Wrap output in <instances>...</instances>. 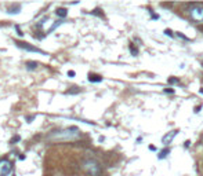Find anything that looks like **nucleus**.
<instances>
[{"label":"nucleus","instance_id":"obj_22","mask_svg":"<svg viewBox=\"0 0 203 176\" xmlns=\"http://www.w3.org/2000/svg\"><path fill=\"white\" fill-rule=\"evenodd\" d=\"M164 92H170V94H173V92H174V90H164Z\"/></svg>","mask_w":203,"mask_h":176},{"label":"nucleus","instance_id":"obj_12","mask_svg":"<svg viewBox=\"0 0 203 176\" xmlns=\"http://www.w3.org/2000/svg\"><path fill=\"white\" fill-rule=\"evenodd\" d=\"M169 153H170L169 149H163V150H162L160 153L158 154V158H159V160H163V158H166V157H167V154H169Z\"/></svg>","mask_w":203,"mask_h":176},{"label":"nucleus","instance_id":"obj_19","mask_svg":"<svg viewBox=\"0 0 203 176\" xmlns=\"http://www.w3.org/2000/svg\"><path fill=\"white\" fill-rule=\"evenodd\" d=\"M76 92H79V90H70V91H68V94H76Z\"/></svg>","mask_w":203,"mask_h":176},{"label":"nucleus","instance_id":"obj_24","mask_svg":"<svg viewBox=\"0 0 203 176\" xmlns=\"http://www.w3.org/2000/svg\"><path fill=\"white\" fill-rule=\"evenodd\" d=\"M202 66H203V61H202Z\"/></svg>","mask_w":203,"mask_h":176},{"label":"nucleus","instance_id":"obj_23","mask_svg":"<svg viewBox=\"0 0 203 176\" xmlns=\"http://www.w3.org/2000/svg\"><path fill=\"white\" fill-rule=\"evenodd\" d=\"M199 92H201V94H203V90H201V91H199Z\"/></svg>","mask_w":203,"mask_h":176},{"label":"nucleus","instance_id":"obj_4","mask_svg":"<svg viewBox=\"0 0 203 176\" xmlns=\"http://www.w3.org/2000/svg\"><path fill=\"white\" fill-rule=\"evenodd\" d=\"M17 46L19 47V48L25 50V51H29V52H37V54H42V55H47L46 51H42L40 48H36V47L31 46V44L25 43V42H17Z\"/></svg>","mask_w":203,"mask_h":176},{"label":"nucleus","instance_id":"obj_2","mask_svg":"<svg viewBox=\"0 0 203 176\" xmlns=\"http://www.w3.org/2000/svg\"><path fill=\"white\" fill-rule=\"evenodd\" d=\"M83 169L89 176H101V165H99L98 161L95 160H86L83 161Z\"/></svg>","mask_w":203,"mask_h":176},{"label":"nucleus","instance_id":"obj_7","mask_svg":"<svg viewBox=\"0 0 203 176\" xmlns=\"http://www.w3.org/2000/svg\"><path fill=\"white\" fill-rule=\"evenodd\" d=\"M89 81L90 83H99V81H102V77L98 74H94V73H90L89 74Z\"/></svg>","mask_w":203,"mask_h":176},{"label":"nucleus","instance_id":"obj_5","mask_svg":"<svg viewBox=\"0 0 203 176\" xmlns=\"http://www.w3.org/2000/svg\"><path fill=\"white\" fill-rule=\"evenodd\" d=\"M13 169V164L8 160H2L0 161V176H7Z\"/></svg>","mask_w":203,"mask_h":176},{"label":"nucleus","instance_id":"obj_6","mask_svg":"<svg viewBox=\"0 0 203 176\" xmlns=\"http://www.w3.org/2000/svg\"><path fill=\"white\" fill-rule=\"evenodd\" d=\"M177 132H178V131H171L170 134H166L163 138H162V143H163L164 146H167L173 139H174V136L177 135Z\"/></svg>","mask_w":203,"mask_h":176},{"label":"nucleus","instance_id":"obj_10","mask_svg":"<svg viewBox=\"0 0 203 176\" xmlns=\"http://www.w3.org/2000/svg\"><path fill=\"white\" fill-rule=\"evenodd\" d=\"M62 19H58V21H55L54 23H53V25H51V28H50L49 29V32H47V33H51V32L53 30H55V29H57L58 28V26H60V25H62Z\"/></svg>","mask_w":203,"mask_h":176},{"label":"nucleus","instance_id":"obj_14","mask_svg":"<svg viewBox=\"0 0 203 176\" xmlns=\"http://www.w3.org/2000/svg\"><path fill=\"white\" fill-rule=\"evenodd\" d=\"M130 51H131V54H133V55H137V54H138L137 48H134L133 46H130Z\"/></svg>","mask_w":203,"mask_h":176},{"label":"nucleus","instance_id":"obj_20","mask_svg":"<svg viewBox=\"0 0 203 176\" xmlns=\"http://www.w3.org/2000/svg\"><path fill=\"white\" fill-rule=\"evenodd\" d=\"M26 120H28V122H32V120H35V116H32V117H26Z\"/></svg>","mask_w":203,"mask_h":176},{"label":"nucleus","instance_id":"obj_1","mask_svg":"<svg viewBox=\"0 0 203 176\" xmlns=\"http://www.w3.org/2000/svg\"><path fill=\"white\" fill-rule=\"evenodd\" d=\"M80 136V131L78 127H68L65 130L53 132L49 135V139L53 142H70Z\"/></svg>","mask_w":203,"mask_h":176},{"label":"nucleus","instance_id":"obj_13","mask_svg":"<svg viewBox=\"0 0 203 176\" xmlns=\"http://www.w3.org/2000/svg\"><path fill=\"white\" fill-rule=\"evenodd\" d=\"M19 140H21V136H18V135H17V136H13L11 138V140H10V143H17V142H19Z\"/></svg>","mask_w":203,"mask_h":176},{"label":"nucleus","instance_id":"obj_8","mask_svg":"<svg viewBox=\"0 0 203 176\" xmlns=\"http://www.w3.org/2000/svg\"><path fill=\"white\" fill-rule=\"evenodd\" d=\"M55 14H57V15L60 17L61 19H64V18H65V17L68 15V10H66V8H62V7H61V8H57Z\"/></svg>","mask_w":203,"mask_h":176},{"label":"nucleus","instance_id":"obj_21","mask_svg":"<svg viewBox=\"0 0 203 176\" xmlns=\"http://www.w3.org/2000/svg\"><path fill=\"white\" fill-rule=\"evenodd\" d=\"M178 36L182 37V39H185V40H188V37H187V36H184V34H181V33H178Z\"/></svg>","mask_w":203,"mask_h":176},{"label":"nucleus","instance_id":"obj_18","mask_svg":"<svg viewBox=\"0 0 203 176\" xmlns=\"http://www.w3.org/2000/svg\"><path fill=\"white\" fill-rule=\"evenodd\" d=\"M68 76H69V77H75V72H73V70H69V72H68Z\"/></svg>","mask_w":203,"mask_h":176},{"label":"nucleus","instance_id":"obj_11","mask_svg":"<svg viewBox=\"0 0 203 176\" xmlns=\"http://www.w3.org/2000/svg\"><path fill=\"white\" fill-rule=\"evenodd\" d=\"M37 65H39V63L35 62V61H29V62H26V69L28 70H35L37 67Z\"/></svg>","mask_w":203,"mask_h":176},{"label":"nucleus","instance_id":"obj_3","mask_svg":"<svg viewBox=\"0 0 203 176\" xmlns=\"http://www.w3.org/2000/svg\"><path fill=\"white\" fill-rule=\"evenodd\" d=\"M189 15L193 22H198V23L203 22V6L193 4L192 7L189 8Z\"/></svg>","mask_w":203,"mask_h":176},{"label":"nucleus","instance_id":"obj_9","mask_svg":"<svg viewBox=\"0 0 203 176\" xmlns=\"http://www.w3.org/2000/svg\"><path fill=\"white\" fill-rule=\"evenodd\" d=\"M7 13L8 14H18V13H21V6L15 4V6H13V7H8Z\"/></svg>","mask_w":203,"mask_h":176},{"label":"nucleus","instance_id":"obj_17","mask_svg":"<svg viewBox=\"0 0 203 176\" xmlns=\"http://www.w3.org/2000/svg\"><path fill=\"white\" fill-rule=\"evenodd\" d=\"M178 83V78H169V84H174Z\"/></svg>","mask_w":203,"mask_h":176},{"label":"nucleus","instance_id":"obj_15","mask_svg":"<svg viewBox=\"0 0 203 176\" xmlns=\"http://www.w3.org/2000/svg\"><path fill=\"white\" fill-rule=\"evenodd\" d=\"M164 34H167V36H170V37H173V32L170 30V29H166L164 30Z\"/></svg>","mask_w":203,"mask_h":176},{"label":"nucleus","instance_id":"obj_16","mask_svg":"<svg viewBox=\"0 0 203 176\" xmlns=\"http://www.w3.org/2000/svg\"><path fill=\"white\" fill-rule=\"evenodd\" d=\"M15 29H17V34H18V36H21V37H22V36H23V33H22V30H21V29H19L18 26H15Z\"/></svg>","mask_w":203,"mask_h":176}]
</instances>
